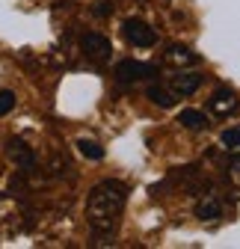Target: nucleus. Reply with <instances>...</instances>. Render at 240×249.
Here are the masks:
<instances>
[{
  "label": "nucleus",
  "mask_w": 240,
  "mask_h": 249,
  "mask_svg": "<svg viewBox=\"0 0 240 249\" xmlns=\"http://www.w3.org/2000/svg\"><path fill=\"white\" fill-rule=\"evenodd\" d=\"M125 202H128V187L116 178H107L89 190L86 220H89V229H92L95 237L113 234V229L119 226V216L125 211Z\"/></svg>",
  "instance_id": "f257e3e1"
},
{
  "label": "nucleus",
  "mask_w": 240,
  "mask_h": 249,
  "mask_svg": "<svg viewBox=\"0 0 240 249\" xmlns=\"http://www.w3.org/2000/svg\"><path fill=\"white\" fill-rule=\"evenodd\" d=\"M122 36H125V42L134 45V48H154V45H157L154 27H148V24L139 21V18H128V21L122 24Z\"/></svg>",
  "instance_id": "f03ea898"
},
{
  "label": "nucleus",
  "mask_w": 240,
  "mask_h": 249,
  "mask_svg": "<svg viewBox=\"0 0 240 249\" xmlns=\"http://www.w3.org/2000/svg\"><path fill=\"white\" fill-rule=\"evenodd\" d=\"M154 74H157V66L139 62V59H122V62H116V69H113V77L119 83H137L142 77H154Z\"/></svg>",
  "instance_id": "7ed1b4c3"
},
{
  "label": "nucleus",
  "mask_w": 240,
  "mask_h": 249,
  "mask_svg": "<svg viewBox=\"0 0 240 249\" xmlns=\"http://www.w3.org/2000/svg\"><path fill=\"white\" fill-rule=\"evenodd\" d=\"M80 48H83V53H86L89 59H95V62H104V59H110V53H113V42H110L104 33H86V36L80 39Z\"/></svg>",
  "instance_id": "20e7f679"
},
{
  "label": "nucleus",
  "mask_w": 240,
  "mask_h": 249,
  "mask_svg": "<svg viewBox=\"0 0 240 249\" xmlns=\"http://www.w3.org/2000/svg\"><path fill=\"white\" fill-rule=\"evenodd\" d=\"M6 154H9V160L21 169V172H30V169H36V154H33V148H30L24 140H18V137H12L9 142H6Z\"/></svg>",
  "instance_id": "39448f33"
},
{
  "label": "nucleus",
  "mask_w": 240,
  "mask_h": 249,
  "mask_svg": "<svg viewBox=\"0 0 240 249\" xmlns=\"http://www.w3.org/2000/svg\"><path fill=\"white\" fill-rule=\"evenodd\" d=\"M237 95L231 89H217L211 98H207V110L211 113H217V116H228V113H234L237 110Z\"/></svg>",
  "instance_id": "423d86ee"
},
{
  "label": "nucleus",
  "mask_w": 240,
  "mask_h": 249,
  "mask_svg": "<svg viewBox=\"0 0 240 249\" xmlns=\"http://www.w3.org/2000/svg\"><path fill=\"white\" fill-rule=\"evenodd\" d=\"M199 86H202V74H196V71H178L169 77V89L175 95H193Z\"/></svg>",
  "instance_id": "0eeeda50"
},
{
  "label": "nucleus",
  "mask_w": 240,
  "mask_h": 249,
  "mask_svg": "<svg viewBox=\"0 0 240 249\" xmlns=\"http://www.w3.org/2000/svg\"><path fill=\"white\" fill-rule=\"evenodd\" d=\"M199 53H193L190 48H184V45H172L169 51H166V62H172V66H199Z\"/></svg>",
  "instance_id": "6e6552de"
},
{
  "label": "nucleus",
  "mask_w": 240,
  "mask_h": 249,
  "mask_svg": "<svg viewBox=\"0 0 240 249\" xmlns=\"http://www.w3.org/2000/svg\"><path fill=\"white\" fill-rule=\"evenodd\" d=\"M145 98L152 101V104H157V107H163V110H169V107H175V92L172 89H163V86H157V83H152L145 89Z\"/></svg>",
  "instance_id": "1a4fd4ad"
},
{
  "label": "nucleus",
  "mask_w": 240,
  "mask_h": 249,
  "mask_svg": "<svg viewBox=\"0 0 240 249\" xmlns=\"http://www.w3.org/2000/svg\"><path fill=\"white\" fill-rule=\"evenodd\" d=\"M196 216H199V220H220V216H223V202L217 196H205L196 205Z\"/></svg>",
  "instance_id": "9d476101"
},
{
  "label": "nucleus",
  "mask_w": 240,
  "mask_h": 249,
  "mask_svg": "<svg viewBox=\"0 0 240 249\" xmlns=\"http://www.w3.org/2000/svg\"><path fill=\"white\" fill-rule=\"evenodd\" d=\"M178 122H181L187 131H205L207 128V113L205 110H181L178 113Z\"/></svg>",
  "instance_id": "9b49d317"
},
{
  "label": "nucleus",
  "mask_w": 240,
  "mask_h": 249,
  "mask_svg": "<svg viewBox=\"0 0 240 249\" xmlns=\"http://www.w3.org/2000/svg\"><path fill=\"white\" fill-rule=\"evenodd\" d=\"M74 145H77V151L83 154L86 160H101V158H104V148H101L95 140H86V137H80Z\"/></svg>",
  "instance_id": "f8f14e48"
},
{
  "label": "nucleus",
  "mask_w": 240,
  "mask_h": 249,
  "mask_svg": "<svg viewBox=\"0 0 240 249\" xmlns=\"http://www.w3.org/2000/svg\"><path fill=\"white\" fill-rule=\"evenodd\" d=\"M220 142L228 151H240V128H225L223 137H220Z\"/></svg>",
  "instance_id": "ddd939ff"
},
{
  "label": "nucleus",
  "mask_w": 240,
  "mask_h": 249,
  "mask_svg": "<svg viewBox=\"0 0 240 249\" xmlns=\"http://www.w3.org/2000/svg\"><path fill=\"white\" fill-rule=\"evenodd\" d=\"M15 110V92L12 89H0V116H6Z\"/></svg>",
  "instance_id": "4468645a"
},
{
  "label": "nucleus",
  "mask_w": 240,
  "mask_h": 249,
  "mask_svg": "<svg viewBox=\"0 0 240 249\" xmlns=\"http://www.w3.org/2000/svg\"><path fill=\"white\" fill-rule=\"evenodd\" d=\"M92 12H95L98 18H107V15L113 12V3H98V6H92Z\"/></svg>",
  "instance_id": "2eb2a0df"
}]
</instances>
